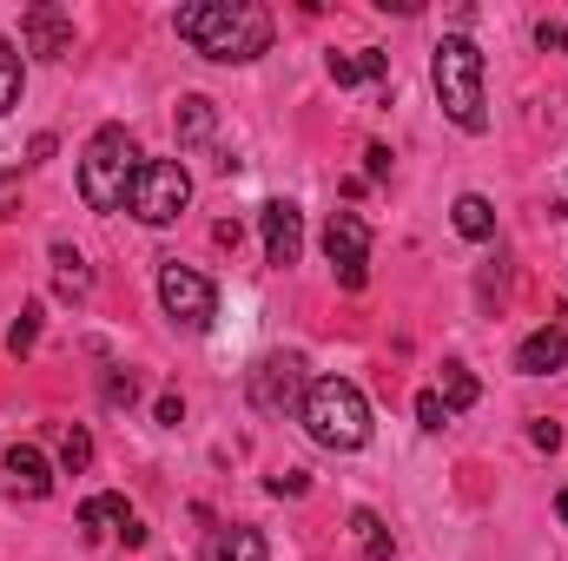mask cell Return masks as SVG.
<instances>
[{"label":"cell","instance_id":"cell-1","mask_svg":"<svg viewBox=\"0 0 568 561\" xmlns=\"http://www.w3.org/2000/svg\"><path fill=\"white\" fill-rule=\"evenodd\" d=\"M179 40L219 67H245L258 53H272V13L258 0H192L179 7Z\"/></svg>","mask_w":568,"mask_h":561},{"label":"cell","instance_id":"cell-2","mask_svg":"<svg viewBox=\"0 0 568 561\" xmlns=\"http://www.w3.org/2000/svg\"><path fill=\"white\" fill-rule=\"evenodd\" d=\"M429 86L449 113V126L463 133H483L489 126V100H483V47L469 33H443L436 53H429Z\"/></svg>","mask_w":568,"mask_h":561},{"label":"cell","instance_id":"cell-3","mask_svg":"<svg viewBox=\"0 0 568 561\" xmlns=\"http://www.w3.org/2000/svg\"><path fill=\"white\" fill-rule=\"evenodd\" d=\"M140 145L126 126H100L87 152H80V198L93 212H126L133 205V185H140Z\"/></svg>","mask_w":568,"mask_h":561},{"label":"cell","instance_id":"cell-4","mask_svg":"<svg viewBox=\"0 0 568 561\" xmlns=\"http://www.w3.org/2000/svg\"><path fill=\"white\" fill-rule=\"evenodd\" d=\"M304 429H311V442L317 449H337V456H351V449H364L371 442V404H364V390L351 384V377H317L311 390H304Z\"/></svg>","mask_w":568,"mask_h":561},{"label":"cell","instance_id":"cell-5","mask_svg":"<svg viewBox=\"0 0 568 561\" xmlns=\"http://www.w3.org/2000/svg\"><path fill=\"white\" fill-rule=\"evenodd\" d=\"M159 304H165V317H172L179 330H212V317H219V290H212V278L192 272V265H179V258L159 265Z\"/></svg>","mask_w":568,"mask_h":561},{"label":"cell","instance_id":"cell-6","mask_svg":"<svg viewBox=\"0 0 568 561\" xmlns=\"http://www.w3.org/2000/svg\"><path fill=\"white\" fill-rule=\"evenodd\" d=\"M185 205H192V178H185V165H179V159H145L140 185H133V218L159 232V225H172Z\"/></svg>","mask_w":568,"mask_h":561},{"label":"cell","instance_id":"cell-7","mask_svg":"<svg viewBox=\"0 0 568 561\" xmlns=\"http://www.w3.org/2000/svg\"><path fill=\"white\" fill-rule=\"evenodd\" d=\"M324 258H331V272L344 290H364L371 284V225L357 218V212H331V225H324Z\"/></svg>","mask_w":568,"mask_h":561},{"label":"cell","instance_id":"cell-8","mask_svg":"<svg viewBox=\"0 0 568 561\" xmlns=\"http://www.w3.org/2000/svg\"><path fill=\"white\" fill-rule=\"evenodd\" d=\"M304 357H265L258 370H252V404L265 410V417H284V410H304Z\"/></svg>","mask_w":568,"mask_h":561},{"label":"cell","instance_id":"cell-9","mask_svg":"<svg viewBox=\"0 0 568 561\" xmlns=\"http://www.w3.org/2000/svg\"><path fill=\"white\" fill-rule=\"evenodd\" d=\"M20 47L27 53H40V60H67L73 53V13H60V7H27L20 13Z\"/></svg>","mask_w":568,"mask_h":561},{"label":"cell","instance_id":"cell-10","mask_svg":"<svg viewBox=\"0 0 568 561\" xmlns=\"http://www.w3.org/2000/svg\"><path fill=\"white\" fill-rule=\"evenodd\" d=\"M258 232H265V265H297V252H304V212L291 205V198H272L265 212H258Z\"/></svg>","mask_w":568,"mask_h":561},{"label":"cell","instance_id":"cell-11","mask_svg":"<svg viewBox=\"0 0 568 561\" xmlns=\"http://www.w3.org/2000/svg\"><path fill=\"white\" fill-rule=\"evenodd\" d=\"M80 529H93V536H120L126 549H140L145 542V529H140V516L126 509V496H87V502H80Z\"/></svg>","mask_w":568,"mask_h":561},{"label":"cell","instance_id":"cell-12","mask_svg":"<svg viewBox=\"0 0 568 561\" xmlns=\"http://www.w3.org/2000/svg\"><path fill=\"white\" fill-rule=\"evenodd\" d=\"M562 364H568V330H562V324L529 330V337L516 344V370H523V377H556Z\"/></svg>","mask_w":568,"mask_h":561},{"label":"cell","instance_id":"cell-13","mask_svg":"<svg viewBox=\"0 0 568 561\" xmlns=\"http://www.w3.org/2000/svg\"><path fill=\"white\" fill-rule=\"evenodd\" d=\"M199 561H265V536H258L252 522H225V529L205 536Z\"/></svg>","mask_w":568,"mask_h":561},{"label":"cell","instance_id":"cell-14","mask_svg":"<svg viewBox=\"0 0 568 561\" xmlns=\"http://www.w3.org/2000/svg\"><path fill=\"white\" fill-rule=\"evenodd\" d=\"M0 469H7V482H13L20 496H53V469H47V456H40L33 442H13Z\"/></svg>","mask_w":568,"mask_h":561},{"label":"cell","instance_id":"cell-15","mask_svg":"<svg viewBox=\"0 0 568 561\" xmlns=\"http://www.w3.org/2000/svg\"><path fill=\"white\" fill-rule=\"evenodd\" d=\"M212 133H219V106L205 93H185L179 100V145H212Z\"/></svg>","mask_w":568,"mask_h":561},{"label":"cell","instance_id":"cell-16","mask_svg":"<svg viewBox=\"0 0 568 561\" xmlns=\"http://www.w3.org/2000/svg\"><path fill=\"white\" fill-rule=\"evenodd\" d=\"M390 73V53L364 47V53H331V80L337 86H364V80H384Z\"/></svg>","mask_w":568,"mask_h":561},{"label":"cell","instance_id":"cell-17","mask_svg":"<svg viewBox=\"0 0 568 561\" xmlns=\"http://www.w3.org/2000/svg\"><path fill=\"white\" fill-rule=\"evenodd\" d=\"M456 232H463L469 245H489V238H496V205H489L483 192H463V198H456Z\"/></svg>","mask_w":568,"mask_h":561},{"label":"cell","instance_id":"cell-18","mask_svg":"<svg viewBox=\"0 0 568 561\" xmlns=\"http://www.w3.org/2000/svg\"><path fill=\"white\" fill-rule=\"evenodd\" d=\"M20 93H27V60H20V47L0 33V113H13Z\"/></svg>","mask_w":568,"mask_h":561},{"label":"cell","instance_id":"cell-19","mask_svg":"<svg viewBox=\"0 0 568 561\" xmlns=\"http://www.w3.org/2000/svg\"><path fill=\"white\" fill-rule=\"evenodd\" d=\"M351 542H357L371 561H390V549H397V542H390V529H384L371 509H351Z\"/></svg>","mask_w":568,"mask_h":561},{"label":"cell","instance_id":"cell-20","mask_svg":"<svg viewBox=\"0 0 568 561\" xmlns=\"http://www.w3.org/2000/svg\"><path fill=\"white\" fill-rule=\"evenodd\" d=\"M53 272H60V297H87L93 272H87V258L73 245H53Z\"/></svg>","mask_w":568,"mask_h":561},{"label":"cell","instance_id":"cell-21","mask_svg":"<svg viewBox=\"0 0 568 561\" xmlns=\"http://www.w3.org/2000/svg\"><path fill=\"white\" fill-rule=\"evenodd\" d=\"M436 397H443V410L456 417V410H469V404H476V377H469L463 364H443V384H436Z\"/></svg>","mask_w":568,"mask_h":561},{"label":"cell","instance_id":"cell-22","mask_svg":"<svg viewBox=\"0 0 568 561\" xmlns=\"http://www.w3.org/2000/svg\"><path fill=\"white\" fill-rule=\"evenodd\" d=\"M87 462H93V436H87L80 422H67V429H60V469H73V476H80Z\"/></svg>","mask_w":568,"mask_h":561},{"label":"cell","instance_id":"cell-23","mask_svg":"<svg viewBox=\"0 0 568 561\" xmlns=\"http://www.w3.org/2000/svg\"><path fill=\"white\" fill-rule=\"evenodd\" d=\"M33 344H40V304H27V310H20V324L7 330V350H13V357H27Z\"/></svg>","mask_w":568,"mask_h":561},{"label":"cell","instance_id":"cell-24","mask_svg":"<svg viewBox=\"0 0 568 561\" xmlns=\"http://www.w3.org/2000/svg\"><path fill=\"white\" fill-rule=\"evenodd\" d=\"M133 397H140V377L133 370H106V404L113 410H133Z\"/></svg>","mask_w":568,"mask_h":561},{"label":"cell","instance_id":"cell-25","mask_svg":"<svg viewBox=\"0 0 568 561\" xmlns=\"http://www.w3.org/2000/svg\"><path fill=\"white\" fill-rule=\"evenodd\" d=\"M417 422H424V429H443V422H449V410H443V397H436V390L417 397Z\"/></svg>","mask_w":568,"mask_h":561},{"label":"cell","instance_id":"cell-26","mask_svg":"<svg viewBox=\"0 0 568 561\" xmlns=\"http://www.w3.org/2000/svg\"><path fill=\"white\" fill-rule=\"evenodd\" d=\"M536 47H562L568 53V20H542V27H536Z\"/></svg>","mask_w":568,"mask_h":561},{"label":"cell","instance_id":"cell-27","mask_svg":"<svg viewBox=\"0 0 568 561\" xmlns=\"http://www.w3.org/2000/svg\"><path fill=\"white\" fill-rule=\"evenodd\" d=\"M529 442H536V449H556V442H562V429H556L549 417H536V422H529Z\"/></svg>","mask_w":568,"mask_h":561},{"label":"cell","instance_id":"cell-28","mask_svg":"<svg viewBox=\"0 0 568 561\" xmlns=\"http://www.w3.org/2000/svg\"><path fill=\"white\" fill-rule=\"evenodd\" d=\"M272 496H304V469H284V476H272Z\"/></svg>","mask_w":568,"mask_h":561},{"label":"cell","instance_id":"cell-29","mask_svg":"<svg viewBox=\"0 0 568 561\" xmlns=\"http://www.w3.org/2000/svg\"><path fill=\"white\" fill-rule=\"evenodd\" d=\"M364 159H371V165H364V172H371V178H390V145H371V152H364Z\"/></svg>","mask_w":568,"mask_h":561},{"label":"cell","instance_id":"cell-30","mask_svg":"<svg viewBox=\"0 0 568 561\" xmlns=\"http://www.w3.org/2000/svg\"><path fill=\"white\" fill-rule=\"evenodd\" d=\"M20 212V178H0V218H13Z\"/></svg>","mask_w":568,"mask_h":561},{"label":"cell","instance_id":"cell-31","mask_svg":"<svg viewBox=\"0 0 568 561\" xmlns=\"http://www.w3.org/2000/svg\"><path fill=\"white\" fill-rule=\"evenodd\" d=\"M179 417H185V404H179V397L165 390V397H159V422H179Z\"/></svg>","mask_w":568,"mask_h":561},{"label":"cell","instance_id":"cell-32","mask_svg":"<svg viewBox=\"0 0 568 561\" xmlns=\"http://www.w3.org/2000/svg\"><path fill=\"white\" fill-rule=\"evenodd\" d=\"M556 516H562V529H568V489H562V496H556Z\"/></svg>","mask_w":568,"mask_h":561}]
</instances>
